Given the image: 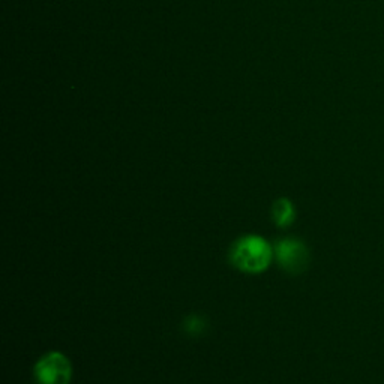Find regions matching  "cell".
I'll return each mask as SVG.
<instances>
[{
    "label": "cell",
    "instance_id": "6da1fadb",
    "mask_svg": "<svg viewBox=\"0 0 384 384\" xmlns=\"http://www.w3.org/2000/svg\"><path fill=\"white\" fill-rule=\"evenodd\" d=\"M274 248L258 236L241 237L230 250V262L246 274H260L266 270L274 258Z\"/></svg>",
    "mask_w": 384,
    "mask_h": 384
},
{
    "label": "cell",
    "instance_id": "3957f363",
    "mask_svg": "<svg viewBox=\"0 0 384 384\" xmlns=\"http://www.w3.org/2000/svg\"><path fill=\"white\" fill-rule=\"evenodd\" d=\"M38 384H70L72 368L70 360L62 353L53 352L42 356L35 365Z\"/></svg>",
    "mask_w": 384,
    "mask_h": 384
},
{
    "label": "cell",
    "instance_id": "7a4b0ae2",
    "mask_svg": "<svg viewBox=\"0 0 384 384\" xmlns=\"http://www.w3.org/2000/svg\"><path fill=\"white\" fill-rule=\"evenodd\" d=\"M274 255L279 266L290 275L303 274L311 262L308 246L293 237L278 241L274 246Z\"/></svg>",
    "mask_w": 384,
    "mask_h": 384
},
{
    "label": "cell",
    "instance_id": "5b68a950",
    "mask_svg": "<svg viewBox=\"0 0 384 384\" xmlns=\"http://www.w3.org/2000/svg\"><path fill=\"white\" fill-rule=\"evenodd\" d=\"M206 329V320H203V317H197V315H192V317H188L184 323V331L189 333L191 336H197L201 335Z\"/></svg>",
    "mask_w": 384,
    "mask_h": 384
},
{
    "label": "cell",
    "instance_id": "277c9868",
    "mask_svg": "<svg viewBox=\"0 0 384 384\" xmlns=\"http://www.w3.org/2000/svg\"><path fill=\"white\" fill-rule=\"evenodd\" d=\"M272 219L278 227H290L296 219V210L288 198H279L272 206Z\"/></svg>",
    "mask_w": 384,
    "mask_h": 384
}]
</instances>
